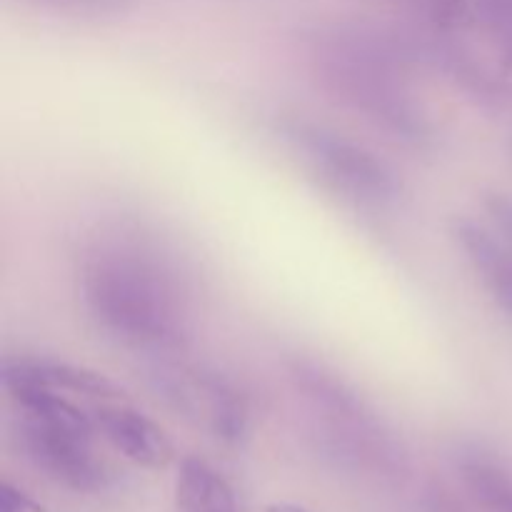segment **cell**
<instances>
[{
  "mask_svg": "<svg viewBox=\"0 0 512 512\" xmlns=\"http://www.w3.org/2000/svg\"><path fill=\"white\" fill-rule=\"evenodd\" d=\"M448 233L495 308L512 318V253L503 238L468 215H455Z\"/></svg>",
  "mask_w": 512,
  "mask_h": 512,
  "instance_id": "obj_6",
  "label": "cell"
},
{
  "mask_svg": "<svg viewBox=\"0 0 512 512\" xmlns=\"http://www.w3.org/2000/svg\"><path fill=\"white\" fill-rule=\"evenodd\" d=\"M210 433L225 445H243L253 428V405L235 380L213 368H193Z\"/></svg>",
  "mask_w": 512,
  "mask_h": 512,
  "instance_id": "obj_9",
  "label": "cell"
},
{
  "mask_svg": "<svg viewBox=\"0 0 512 512\" xmlns=\"http://www.w3.org/2000/svg\"><path fill=\"white\" fill-rule=\"evenodd\" d=\"M5 393L20 410V418L35 420V423L48 425V428L85 435V438H93V433L98 430L93 415L85 413L80 405H75L63 393L45 388H10Z\"/></svg>",
  "mask_w": 512,
  "mask_h": 512,
  "instance_id": "obj_11",
  "label": "cell"
},
{
  "mask_svg": "<svg viewBox=\"0 0 512 512\" xmlns=\"http://www.w3.org/2000/svg\"><path fill=\"white\" fill-rule=\"evenodd\" d=\"M445 70L450 73V78L458 85H463L468 93H473L475 98H480L483 103L490 100L503 98V83L485 68L483 63H478L475 58H470L468 53L458 48L445 50Z\"/></svg>",
  "mask_w": 512,
  "mask_h": 512,
  "instance_id": "obj_13",
  "label": "cell"
},
{
  "mask_svg": "<svg viewBox=\"0 0 512 512\" xmlns=\"http://www.w3.org/2000/svg\"><path fill=\"white\" fill-rule=\"evenodd\" d=\"M265 512H310V510L300 508V505H290V503H275V505H270V508L265 510Z\"/></svg>",
  "mask_w": 512,
  "mask_h": 512,
  "instance_id": "obj_19",
  "label": "cell"
},
{
  "mask_svg": "<svg viewBox=\"0 0 512 512\" xmlns=\"http://www.w3.org/2000/svg\"><path fill=\"white\" fill-rule=\"evenodd\" d=\"M15 443L33 468L75 493H100L113 480L108 463L93 450V438L20 418Z\"/></svg>",
  "mask_w": 512,
  "mask_h": 512,
  "instance_id": "obj_4",
  "label": "cell"
},
{
  "mask_svg": "<svg viewBox=\"0 0 512 512\" xmlns=\"http://www.w3.org/2000/svg\"><path fill=\"white\" fill-rule=\"evenodd\" d=\"M315 75L338 103L393 138L415 148L433 140L428 113L405 88L403 55L390 45L363 35L323 40L315 50Z\"/></svg>",
  "mask_w": 512,
  "mask_h": 512,
  "instance_id": "obj_2",
  "label": "cell"
},
{
  "mask_svg": "<svg viewBox=\"0 0 512 512\" xmlns=\"http://www.w3.org/2000/svg\"><path fill=\"white\" fill-rule=\"evenodd\" d=\"M3 390L10 388H45L63 395H83V398L115 403L125 398V390L103 373L83 368V365L63 363V360L15 358L0 365Z\"/></svg>",
  "mask_w": 512,
  "mask_h": 512,
  "instance_id": "obj_7",
  "label": "cell"
},
{
  "mask_svg": "<svg viewBox=\"0 0 512 512\" xmlns=\"http://www.w3.org/2000/svg\"><path fill=\"white\" fill-rule=\"evenodd\" d=\"M93 418L98 433L130 463L148 470H163L173 460V440L148 415L125 405L103 403L93 410Z\"/></svg>",
  "mask_w": 512,
  "mask_h": 512,
  "instance_id": "obj_8",
  "label": "cell"
},
{
  "mask_svg": "<svg viewBox=\"0 0 512 512\" xmlns=\"http://www.w3.org/2000/svg\"><path fill=\"white\" fill-rule=\"evenodd\" d=\"M0 512H45V508L15 485L0 483Z\"/></svg>",
  "mask_w": 512,
  "mask_h": 512,
  "instance_id": "obj_17",
  "label": "cell"
},
{
  "mask_svg": "<svg viewBox=\"0 0 512 512\" xmlns=\"http://www.w3.org/2000/svg\"><path fill=\"white\" fill-rule=\"evenodd\" d=\"M280 133L300 160L345 198L360 205L385 208L398 203L403 195L398 170L358 140L305 118H285L280 123Z\"/></svg>",
  "mask_w": 512,
  "mask_h": 512,
  "instance_id": "obj_3",
  "label": "cell"
},
{
  "mask_svg": "<svg viewBox=\"0 0 512 512\" xmlns=\"http://www.w3.org/2000/svg\"><path fill=\"white\" fill-rule=\"evenodd\" d=\"M175 503L180 512H238L228 480L200 458H185L175 480Z\"/></svg>",
  "mask_w": 512,
  "mask_h": 512,
  "instance_id": "obj_10",
  "label": "cell"
},
{
  "mask_svg": "<svg viewBox=\"0 0 512 512\" xmlns=\"http://www.w3.org/2000/svg\"><path fill=\"white\" fill-rule=\"evenodd\" d=\"M483 205L490 223H493V230L503 238V243L508 245L512 253V198L505 193H488Z\"/></svg>",
  "mask_w": 512,
  "mask_h": 512,
  "instance_id": "obj_16",
  "label": "cell"
},
{
  "mask_svg": "<svg viewBox=\"0 0 512 512\" xmlns=\"http://www.w3.org/2000/svg\"><path fill=\"white\" fill-rule=\"evenodd\" d=\"M465 493L485 512H512V470L483 453H465L458 460Z\"/></svg>",
  "mask_w": 512,
  "mask_h": 512,
  "instance_id": "obj_12",
  "label": "cell"
},
{
  "mask_svg": "<svg viewBox=\"0 0 512 512\" xmlns=\"http://www.w3.org/2000/svg\"><path fill=\"white\" fill-rule=\"evenodd\" d=\"M50 3L73 5V8H108V5H115L118 0H50Z\"/></svg>",
  "mask_w": 512,
  "mask_h": 512,
  "instance_id": "obj_18",
  "label": "cell"
},
{
  "mask_svg": "<svg viewBox=\"0 0 512 512\" xmlns=\"http://www.w3.org/2000/svg\"><path fill=\"white\" fill-rule=\"evenodd\" d=\"M475 15L493 40L503 63L512 68V0H473Z\"/></svg>",
  "mask_w": 512,
  "mask_h": 512,
  "instance_id": "obj_14",
  "label": "cell"
},
{
  "mask_svg": "<svg viewBox=\"0 0 512 512\" xmlns=\"http://www.w3.org/2000/svg\"><path fill=\"white\" fill-rule=\"evenodd\" d=\"M288 375L298 393L335 428H375L373 408L368 400L335 370L313 358L288 360Z\"/></svg>",
  "mask_w": 512,
  "mask_h": 512,
  "instance_id": "obj_5",
  "label": "cell"
},
{
  "mask_svg": "<svg viewBox=\"0 0 512 512\" xmlns=\"http://www.w3.org/2000/svg\"><path fill=\"white\" fill-rule=\"evenodd\" d=\"M90 318L133 348L173 353L188 340V315L175 280L135 250H100L80 273Z\"/></svg>",
  "mask_w": 512,
  "mask_h": 512,
  "instance_id": "obj_1",
  "label": "cell"
},
{
  "mask_svg": "<svg viewBox=\"0 0 512 512\" xmlns=\"http://www.w3.org/2000/svg\"><path fill=\"white\" fill-rule=\"evenodd\" d=\"M473 15V0H428V18L440 33H458Z\"/></svg>",
  "mask_w": 512,
  "mask_h": 512,
  "instance_id": "obj_15",
  "label": "cell"
}]
</instances>
